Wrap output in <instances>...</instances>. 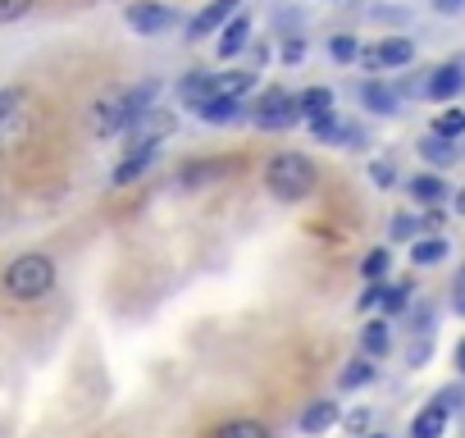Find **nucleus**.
Returning a JSON list of instances; mask_svg holds the SVG:
<instances>
[{
    "instance_id": "nucleus-1",
    "label": "nucleus",
    "mask_w": 465,
    "mask_h": 438,
    "mask_svg": "<svg viewBox=\"0 0 465 438\" xmlns=\"http://www.w3.org/2000/svg\"><path fill=\"white\" fill-rule=\"evenodd\" d=\"M0 284H5V293L15 302H42L55 288V261L46 252H24V256L10 261V270H5Z\"/></svg>"
},
{
    "instance_id": "nucleus-2",
    "label": "nucleus",
    "mask_w": 465,
    "mask_h": 438,
    "mask_svg": "<svg viewBox=\"0 0 465 438\" xmlns=\"http://www.w3.org/2000/svg\"><path fill=\"white\" fill-rule=\"evenodd\" d=\"M315 183H320V174H315V164L302 151H283V155H274L265 164V187L279 201H306L315 192Z\"/></svg>"
},
{
    "instance_id": "nucleus-3",
    "label": "nucleus",
    "mask_w": 465,
    "mask_h": 438,
    "mask_svg": "<svg viewBox=\"0 0 465 438\" xmlns=\"http://www.w3.org/2000/svg\"><path fill=\"white\" fill-rule=\"evenodd\" d=\"M173 133H178V114L164 110V105H151L128 128V151H160V142H169Z\"/></svg>"
},
{
    "instance_id": "nucleus-4",
    "label": "nucleus",
    "mask_w": 465,
    "mask_h": 438,
    "mask_svg": "<svg viewBox=\"0 0 465 438\" xmlns=\"http://www.w3.org/2000/svg\"><path fill=\"white\" fill-rule=\"evenodd\" d=\"M252 119H256V128H292V124H302V105H297V96L292 92H283V87H270L256 105H252Z\"/></svg>"
},
{
    "instance_id": "nucleus-5",
    "label": "nucleus",
    "mask_w": 465,
    "mask_h": 438,
    "mask_svg": "<svg viewBox=\"0 0 465 438\" xmlns=\"http://www.w3.org/2000/svg\"><path fill=\"white\" fill-rule=\"evenodd\" d=\"M137 124V114L128 110V96L124 92H110L92 105V133L96 137H114V133H128Z\"/></svg>"
},
{
    "instance_id": "nucleus-6",
    "label": "nucleus",
    "mask_w": 465,
    "mask_h": 438,
    "mask_svg": "<svg viewBox=\"0 0 465 438\" xmlns=\"http://www.w3.org/2000/svg\"><path fill=\"white\" fill-rule=\"evenodd\" d=\"M124 19H128V28H133L137 37H160V33L178 28V10L155 5V0H137V5H128Z\"/></svg>"
},
{
    "instance_id": "nucleus-7",
    "label": "nucleus",
    "mask_w": 465,
    "mask_h": 438,
    "mask_svg": "<svg viewBox=\"0 0 465 438\" xmlns=\"http://www.w3.org/2000/svg\"><path fill=\"white\" fill-rule=\"evenodd\" d=\"M238 5H242V0H210V5L187 24V42H205L210 33H223V24L238 15Z\"/></svg>"
},
{
    "instance_id": "nucleus-8",
    "label": "nucleus",
    "mask_w": 465,
    "mask_h": 438,
    "mask_svg": "<svg viewBox=\"0 0 465 438\" xmlns=\"http://www.w3.org/2000/svg\"><path fill=\"white\" fill-rule=\"evenodd\" d=\"M460 92H465V65H456V60H451V65H438V69L424 78V96H429V101H442V105H447V101H456Z\"/></svg>"
},
{
    "instance_id": "nucleus-9",
    "label": "nucleus",
    "mask_w": 465,
    "mask_h": 438,
    "mask_svg": "<svg viewBox=\"0 0 465 438\" xmlns=\"http://www.w3.org/2000/svg\"><path fill=\"white\" fill-rule=\"evenodd\" d=\"M361 105L370 114H397L401 110V92L392 83H383V78H365L361 83Z\"/></svg>"
},
{
    "instance_id": "nucleus-10",
    "label": "nucleus",
    "mask_w": 465,
    "mask_h": 438,
    "mask_svg": "<svg viewBox=\"0 0 465 438\" xmlns=\"http://www.w3.org/2000/svg\"><path fill=\"white\" fill-rule=\"evenodd\" d=\"M261 74L256 69H228V74H214V96H228V101H247L256 92Z\"/></svg>"
},
{
    "instance_id": "nucleus-11",
    "label": "nucleus",
    "mask_w": 465,
    "mask_h": 438,
    "mask_svg": "<svg viewBox=\"0 0 465 438\" xmlns=\"http://www.w3.org/2000/svg\"><path fill=\"white\" fill-rule=\"evenodd\" d=\"M302 433L306 438H320V433H329L333 424H338V402H329V397H320V402H311L306 411H302Z\"/></svg>"
},
{
    "instance_id": "nucleus-12",
    "label": "nucleus",
    "mask_w": 465,
    "mask_h": 438,
    "mask_svg": "<svg viewBox=\"0 0 465 438\" xmlns=\"http://www.w3.org/2000/svg\"><path fill=\"white\" fill-rule=\"evenodd\" d=\"M252 42V15H232L223 24V37H219V60H232V55H242Z\"/></svg>"
},
{
    "instance_id": "nucleus-13",
    "label": "nucleus",
    "mask_w": 465,
    "mask_h": 438,
    "mask_svg": "<svg viewBox=\"0 0 465 438\" xmlns=\"http://www.w3.org/2000/svg\"><path fill=\"white\" fill-rule=\"evenodd\" d=\"M214 96V74L210 69H192V74H183V83H178V101L187 105V110H196L201 101H210Z\"/></svg>"
},
{
    "instance_id": "nucleus-14",
    "label": "nucleus",
    "mask_w": 465,
    "mask_h": 438,
    "mask_svg": "<svg viewBox=\"0 0 465 438\" xmlns=\"http://www.w3.org/2000/svg\"><path fill=\"white\" fill-rule=\"evenodd\" d=\"M242 110H247V101L210 96V101H201V105H196V119H201V124H238V119H242Z\"/></svg>"
},
{
    "instance_id": "nucleus-15",
    "label": "nucleus",
    "mask_w": 465,
    "mask_h": 438,
    "mask_svg": "<svg viewBox=\"0 0 465 438\" xmlns=\"http://www.w3.org/2000/svg\"><path fill=\"white\" fill-rule=\"evenodd\" d=\"M24 119V92L19 87H0V142H10Z\"/></svg>"
},
{
    "instance_id": "nucleus-16",
    "label": "nucleus",
    "mask_w": 465,
    "mask_h": 438,
    "mask_svg": "<svg viewBox=\"0 0 465 438\" xmlns=\"http://www.w3.org/2000/svg\"><path fill=\"white\" fill-rule=\"evenodd\" d=\"M442 429H447V406L442 402L420 406L415 420H411V438H442Z\"/></svg>"
},
{
    "instance_id": "nucleus-17",
    "label": "nucleus",
    "mask_w": 465,
    "mask_h": 438,
    "mask_svg": "<svg viewBox=\"0 0 465 438\" xmlns=\"http://www.w3.org/2000/svg\"><path fill=\"white\" fill-rule=\"evenodd\" d=\"M406 187H411V196H415L420 205H438V201L447 196V178H442L438 169H424V174H415Z\"/></svg>"
},
{
    "instance_id": "nucleus-18",
    "label": "nucleus",
    "mask_w": 465,
    "mask_h": 438,
    "mask_svg": "<svg viewBox=\"0 0 465 438\" xmlns=\"http://www.w3.org/2000/svg\"><path fill=\"white\" fill-rule=\"evenodd\" d=\"M411 261H415L420 270H429V265H442V261H447V238H442V234L415 238V243H411Z\"/></svg>"
},
{
    "instance_id": "nucleus-19",
    "label": "nucleus",
    "mask_w": 465,
    "mask_h": 438,
    "mask_svg": "<svg viewBox=\"0 0 465 438\" xmlns=\"http://www.w3.org/2000/svg\"><path fill=\"white\" fill-rule=\"evenodd\" d=\"M151 160H155V151H128V155L114 164V187H128V183H137V178L151 169Z\"/></svg>"
},
{
    "instance_id": "nucleus-20",
    "label": "nucleus",
    "mask_w": 465,
    "mask_h": 438,
    "mask_svg": "<svg viewBox=\"0 0 465 438\" xmlns=\"http://www.w3.org/2000/svg\"><path fill=\"white\" fill-rule=\"evenodd\" d=\"M361 352H365V356H388V352H392V329H388L383 320H370V324L361 329Z\"/></svg>"
},
{
    "instance_id": "nucleus-21",
    "label": "nucleus",
    "mask_w": 465,
    "mask_h": 438,
    "mask_svg": "<svg viewBox=\"0 0 465 438\" xmlns=\"http://www.w3.org/2000/svg\"><path fill=\"white\" fill-rule=\"evenodd\" d=\"M365 383H374V356H351L338 374V388L351 393V388H365Z\"/></svg>"
},
{
    "instance_id": "nucleus-22",
    "label": "nucleus",
    "mask_w": 465,
    "mask_h": 438,
    "mask_svg": "<svg viewBox=\"0 0 465 438\" xmlns=\"http://www.w3.org/2000/svg\"><path fill=\"white\" fill-rule=\"evenodd\" d=\"M411 60H415V46L406 37H383V46H379V65L383 69H406Z\"/></svg>"
},
{
    "instance_id": "nucleus-23",
    "label": "nucleus",
    "mask_w": 465,
    "mask_h": 438,
    "mask_svg": "<svg viewBox=\"0 0 465 438\" xmlns=\"http://www.w3.org/2000/svg\"><path fill=\"white\" fill-rule=\"evenodd\" d=\"M297 105H302V119L333 114V92H329V87H306V92L297 96Z\"/></svg>"
},
{
    "instance_id": "nucleus-24",
    "label": "nucleus",
    "mask_w": 465,
    "mask_h": 438,
    "mask_svg": "<svg viewBox=\"0 0 465 438\" xmlns=\"http://www.w3.org/2000/svg\"><path fill=\"white\" fill-rule=\"evenodd\" d=\"M420 155H424L433 169H447V164H456V146H451L447 137H438V133L420 142Z\"/></svg>"
},
{
    "instance_id": "nucleus-25",
    "label": "nucleus",
    "mask_w": 465,
    "mask_h": 438,
    "mask_svg": "<svg viewBox=\"0 0 465 438\" xmlns=\"http://www.w3.org/2000/svg\"><path fill=\"white\" fill-rule=\"evenodd\" d=\"M223 169H228L223 160H201V164H187V169L178 174V183H183V187H205V183H214Z\"/></svg>"
},
{
    "instance_id": "nucleus-26",
    "label": "nucleus",
    "mask_w": 465,
    "mask_h": 438,
    "mask_svg": "<svg viewBox=\"0 0 465 438\" xmlns=\"http://www.w3.org/2000/svg\"><path fill=\"white\" fill-rule=\"evenodd\" d=\"M411 302H415V288H411V284H388L383 297H379V311H383V315H406Z\"/></svg>"
},
{
    "instance_id": "nucleus-27",
    "label": "nucleus",
    "mask_w": 465,
    "mask_h": 438,
    "mask_svg": "<svg viewBox=\"0 0 465 438\" xmlns=\"http://www.w3.org/2000/svg\"><path fill=\"white\" fill-rule=\"evenodd\" d=\"M214 438H270V429L261 424V420H228V424H219L214 429Z\"/></svg>"
},
{
    "instance_id": "nucleus-28",
    "label": "nucleus",
    "mask_w": 465,
    "mask_h": 438,
    "mask_svg": "<svg viewBox=\"0 0 465 438\" xmlns=\"http://www.w3.org/2000/svg\"><path fill=\"white\" fill-rule=\"evenodd\" d=\"M329 55H333L338 65H356V60H361V42H356L351 33H338V37L329 42Z\"/></svg>"
},
{
    "instance_id": "nucleus-29",
    "label": "nucleus",
    "mask_w": 465,
    "mask_h": 438,
    "mask_svg": "<svg viewBox=\"0 0 465 438\" xmlns=\"http://www.w3.org/2000/svg\"><path fill=\"white\" fill-rule=\"evenodd\" d=\"M388 265H392L388 247H374V252H365V261H361V274H365L370 284H379V279L388 274Z\"/></svg>"
},
{
    "instance_id": "nucleus-30",
    "label": "nucleus",
    "mask_w": 465,
    "mask_h": 438,
    "mask_svg": "<svg viewBox=\"0 0 465 438\" xmlns=\"http://www.w3.org/2000/svg\"><path fill=\"white\" fill-rule=\"evenodd\" d=\"M433 133L447 137V142H451V137H465V110H442V114L433 119Z\"/></svg>"
},
{
    "instance_id": "nucleus-31",
    "label": "nucleus",
    "mask_w": 465,
    "mask_h": 438,
    "mask_svg": "<svg viewBox=\"0 0 465 438\" xmlns=\"http://www.w3.org/2000/svg\"><path fill=\"white\" fill-rule=\"evenodd\" d=\"M415 234H420V219L415 214H392L388 219V238L392 243H415Z\"/></svg>"
},
{
    "instance_id": "nucleus-32",
    "label": "nucleus",
    "mask_w": 465,
    "mask_h": 438,
    "mask_svg": "<svg viewBox=\"0 0 465 438\" xmlns=\"http://www.w3.org/2000/svg\"><path fill=\"white\" fill-rule=\"evenodd\" d=\"M306 124H311L315 142H342V124L333 114H320V119H306Z\"/></svg>"
},
{
    "instance_id": "nucleus-33",
    "label": "nucleus",
    "mask_w": 465,
    "mask_h": 438,
    "mask_svg": "<svg viewBox=\"0 0 465 438\" xmlns=\"http://www.w3.org/2000/svg\"><path fill=\"white\" fill-rule=\"evenodd\" d=\"M429 352H433V333H415V343H411V352H406V365H424Z\"/></svg>"
},
{
    "instance_id": "nucleus-34",
    "label": "nucleus",
    "mask_w": 465,
    "mask_h": 438,
    "mask_svg": "<svg viewBox=\"0 0 465 438\" xmlns=\"http://www.w3.org/2000/svg\"><path fill=\"white\" fill-rule=\"evenodd\" d=\"M33 5H37V0H0V24H15V19H24Z\"/></svg>"
},
{
    "instance_id": "nucleus-35",
    "label": "nucleus",
    "mask_w": 465,
    "mask_h": 438,
    "mask_svg": "<svg viewBox=\"0 0 465 438\" xmlns=\"http://www.w3.org/2000/svg\"><path fill=\"white\" fill-rule=\"evenodd\" d=\"M370 178H374V187H392L397 183V164L392 160H374L370 164Z\"/></svg>"
},
{
    "instance_id": "nucleus-36",
    "label": "nucleus",
    "mask_w": 465,
    "mask_h": 438,
    "mask_svg": "<svg viewBox=\"0 0 465 438\" xmlns=\"http://www.w3.org/2000/svg\"><path fill=\"white\" fill-rule=\"evenodd\" d=\"M342 424H347V433H351V438H356V433L365 438V433H370V411H351Z\"/></svg>"
},
{
    "instance_id": "nucleus-37",
    "label": "nucleus",
    "mask_w": 465,
    "mask_h": 438,
    "mask_svg": "<svg viewBox=\"0 0 465 438\" xmlns=\"http://www.w3.org/2000/svg\"><path fill=\"white\" fill-rule=\"evenodd\" d=\"M279 55H283V65H297V60L306 55V46H302V37H288V42L279 46Z\"/></svg>"
},
{
    "instance_id": "nucleus-38",
    "label": "nucleus",
    "mask_w": 465,
    "mask_h": 438,
    "mask_svg": "<svg viewBox=\"0 0 465 438\" xmlns=\"http://www.w3.org/2000/svg\"><path fill=\"white\" fill-rule=\"evenodd\" d=\"M451 306L465 315V265L456 270V279H451Z\"/></svg>"
},
{
    "instance_id": "nucleus-39",
    "label": "nucleus",
    "mask_w": 465,
    "mask_h": 438,
    "mask_svg": "<svg viewBox=\"0 0 465 438\" xmlns=\"http://www.w3.org/2000/svg\"><path fill=\"white\" fill-rule=\"evenodd\" d=\"M420 229H424V234H438V229H442V210H438V205H429V210L420 214Z\"/></svg>"
},
{
    "instance_id": "nucleus-40",
    "label": "nucleus",
    "mask_w": 465,
    "mask_h": 438,
    "mask_svg": "<svg viewBox=\"0 0 465 438\" xmlns=\"http://www.w3.org/2000/svg\"><path fill=\"white\" fill-rule=\"evenodd\" d=\"M379 297H383V284H370V288L361 293V302H356V306H361V311H374V306H379Z\"/></svg>"
},
{
    "instance_id": "nucleus-41",
    "label": "nucleus",
    "mask_w": 465,
    "mask_h": 438,
    "mask_svg": "<svg viewBox=\"0 0 465 438\" xmlns=\"http://www.w3.org/2000/svg\"><path fill=\"white\" fill-rule=\"evenodd\" d=\"M433 10H438V15H460L465 0H433Z\"/></svg>"
},
{
    "instance_id": "nucleus-42",
    "label": "nucleus",
    "mask_w": 465,
    "mask_h": 438,
    "mask_svg": "<svg viewBox=\"0 0 465 438\" xmlns=\"http://www.w3.org/2000/svg\"><path fill=\"white\" fill-rule=\"evenodd\" d=\"M361 65H365V69H383V65H379V46H374V51H361Z\"/></svg>"
},
{
    "instance_id": "nucleus-43",
    "label": "nucleus",
    "mask_w": 465,
    "mask_h": 438,
    "mask_svg": "<svg viewBox=\"0 0 465 438\" xmlns=\"http://www.w3.org/2000/svg\"><path fill=\"white\" fill-rule=\"evenodd\" d=\"M456 210H460V214H465V187H460V192H456Z\"/></svg>"
},
{
    "instance_id": "nucleus-44",
    "label": "nucleus",
    "mask_w": 465,
    "mask_h": 438,
    "mask_svg": "<svg viewBox=\"0 0 465 438\" xmlns=\"http://www.w3.org/2000/svg\"><path fill=\"white\" fill-rule=\"evenodd\" d=\"M456 365H460V370H465V343H460V347H456Z\"/></svg>"
},
{
    "instance_id": "nucleus-45",
    "label": "nucleus",
    "mask_w": 465,
    "mask_h": 438,
    "mask_svg": "<svg viewBox=\"0 0 465 438\" xmlns=\"http://www.w3.org/2000/svg\"><path fill=\"white\" fill-rule=\"evenodd\" d=\"M365 438H388V433H365Z\"/></svg>"
}]
</instances>
